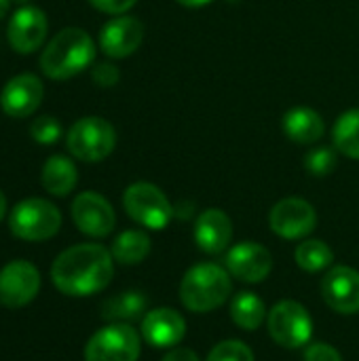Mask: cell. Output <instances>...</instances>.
<instances>
[{
  "instance_id": "6",
  "label": "cell",
  "mask_w": 359,
  "mask_h": 361,
  "mask_svg": "<svg viewBox=\"0 0 359 361\" xmlns=\"http://www.w3.org/2000/svg\"><path fill=\"white\" fill-rule=\"evenodd\" d=\"M68 150L85 163H97L112 154L116 146L114 127L102 116H85L68 131Z\"/></svg>"
},
{
  "instance_id": "1",
  "label": "cell",
  "mask_w": 359,
  "mask_h": 361,
  "mask_svg": "<svg viewBox=\"0 0 359 361\" xmlns=\"http://www.w3.org/2000/svg\"><path fill=\"white\" fill-rule=\"evenodd\" d=\"M114 277V258L99 243H78L61 252L53 267L51 279L55 288L74 298L102 292Z\"/></svg>"
},
{
  "instance_id": "35",
  "label": "cell",
  "mask_w": 359,
  "mask_h": 361,
  "mask_svg": "<svg viewBox=\"0 0 359 361\" xmlns=\"http://www.w3.org/2000/svg\"><path fill=\"white\" fill-rule=\"evenodd\" d=\"M8 4L11 0H0V17H4V13L8 11Z\"/></svg>"
},
{
  "instance_id": "2",
  "label": "cell",
  "mask_w": 359,
  "mask_h": 361,
  "mask_svg": "<svg viewBox=\"0 0 359 361\" xmlns=\"http://www.w3.org/2000/svg\"><path fill=\"white\" fill-rule=\"evenodd\" d=\"M95 57L93 38L80 27H66L51 38L40 55L42 72L53 80H66L91 66Z\"/></svg>"
},
{
  "instance_id": "19",
  "label": "cell",
  "mask_w": 359,
  "mask_h": 361,
  "mask_svg": "<svg viewBox=\"0 0 359 361\" xmlns=\"http://www.w3.org/2000/svg\"><path fill=\"white\" fill-rule=\"evenodd\" d=\"M281 127L288 140L296 144H315L324 137V131H326V125L320 112L307 106H296L288 110L284 114Z\"/></svg>"
},
{
  "instance_id": "29",
  "label": "cell",
  "mask_w": 359,
  "mask_h": 361,
  "mask_svg": "<svg viewBox=\"0 0 359 361\" xmlns=\"http://www.w3.org/2000/svg\"><path fill=\"white\" fill-rule=\"evenodd\" d=\"M305 361H343V355L330 343H311L307 345Z\"/></svg>"
},
{
  "instance_id": "13",
  "label": "cell",
  "mask_w": 359,
  "mask_h": 361,
  "mask_svg": "<svg viewBox=\"0 0 359 361\" xmlns=\"http://www.w3.org/2000/svg\"><path fill=\"white\" fill-rule=\"evenodd\" d=\"M322 296L341 315L359 313V271L345 264L332 267L322 279Z\"/></svg>"
},
{
  "instance_id": "23",
  "label": "cell",
  "mask_w": 359,
  "mask_h": 361,
  "mask_svg": "<svg viewBox=\"0 0 359 361\" xmlns=\"http://www.w3.org/2000/svg\"><path fill=\"white\" fill-rule=\"evenodd\" d=\"M150 247H152L150 237L144 231H125L114 239L110 252L116 262H121L125 267H133L148 258Z\"/></svg>"
},
{
  "instance_id": "16",
  "label": "cell",
  "mask_w": 359,
  "mask_h": 361,
  "mask_svg": "<svg viewBox=\"0 0 359 361\" xmlns=\"http://www.w3.org/2000/svg\"><path fill=\"white\" fill-rule=\"evenodd\" d=\"M144 40V25L131 15L110 19L99 32V47L108 57L123 59L140 49Z\"/></svg>"
},
{
  "instance_id": "30",
  "label": "cell",
  "mask_w": 359,
  "mask_h": 361,
  "mask_svg": "<svg viewBox=\"0 0 359 361\" xmlns=\"http://www.w3.org/2000/svg\"><path fill=\"white\" fill-rule=\"evenodd\" d=\"M91 78L97 87H114L121 78V72L114 63H97L93 70H91Z\"/></svg>"
},
{
  "instance_id": "12",
  "label": "cell",
  "mask_w": 359,
  "mask_h": 361,
  "mask_svg": "<svg viewBox=\"0 0 359 361\" xmlns=\"http://www.w3.org/2000/svg\"><path fill=\"white\" fill-rule=\"evenodd\" d=\"M72 220L78 226V231L89 237H108L116 224V216L110 201L93 190L80 192L74 199Z\"/></svg>"
},
{
  "instance_id": "25",
  "label": "cell",
  "mask_w": 359,
  "mask_h": 361,
  "mask_svg": "<svg viewBox=\"0 0 359 361\" xmlns=\"http://www.w3.org/2000/svg\"><path fill=\"white\" fill-rule=\"evenodd\" d=\"M294 260L296 264L307 271V273H320L324 269H330L334 262V252L330 250L328 243L320 241V239H305L296 252H294Z\"/></svg>"
},
{
  "instance_id": "9",
  "label": "cell",
  "mask_w": 359,
  "mask_h": 361,
  "mask_svg": "<svg viewBox=\"0 0 359 361\" xmlns=\"http://www.w3.org/2000/svg\"><path fill=\"white\" fill-rule=\"evenodd\" d=\"M269 226L281 239H305L317 226V212L309 201L288 197L277 201L269 212Z\"/></svg>"
},
{
  "instance_id": "7",
  "label": "cell",
  "mask_w": 359,
  "mask_h": 361,
  "mask_svg": "<svg viewBox=\"0 0 359 361\" xmlns=\"http://www.w3.org/2000/svg\"><path fill=\"white\" fill-rule=\"evenodd\" d=\"M269 336L284 349H303L311 343L313 319L296 300L277 302L267 315Z\"/></svg>"
},
{
  "instance_id": "27",
  "label": "cell",
  "mask_w": 359,
  "mask_h": 361,
  "mask_svg": "<svg viewBox=\"0 0 359 361\" xmlns=\"http://www.w3.org/2000/svg\"><path fill=\"white\" fill-rule=\"evenodd\" d=\"M336 167V152L334 148L322 146V148H313L311 152H307L305 157V169L317 178H324L328 173H332Z\"/></svg>"
},
{
  "instance_id": "24",
  "label": "cell",
  "mask_w": 359,
  "mask_h": 361,
  "mask_svg": "<svg viewBox=\"0 0 359 361\" xmlns=\"http://www.w3.org/2000/svg\"><path fill=\"white\" fill-rule=\"evenodd\" d=\"M332 140H334V148L341 154L359 161V108L347 110L336 118L332 129Z\"/></svg>"
},
{
  "instance_id": "26",
  "label": "cell",
  "mask_w": 359,
  "mask_h": 361,
  "mask_svg": "<svg viewBox=\"0 0 359 361\" xmlns=\"http://www.w3.org/2000/svg\"><path fill=\"white\" fill-rule=\"evenodd\" d=\"M207 361H256V357L243 341H222L209 351Z\"/></svg>"
},
{
  "instance_id": "4",
  "label": "cell",
  "mask_w": 359,
  "mask_h": 361,
  "mask_svg": "<svg viewBox=\"0 0 359 361\" xmlns=\"http://www.w3.org/2000/svg\"><path fill=\"white\" fill-rule=\"evenodd\" d=\"M123 207L127 216L144 228L163 231L174 216V207L165 192L150 182H133L123 192Z\"/></svg>"
},
{
  "instance_id": "31",
  "label": "cell",
  "mask_w": 359,
  "mask_h": 361,
  "mask_svg": "<svg viewBox=\"0 0 359 361\" xmlns=\"http://www.w3.org/2000/svg\"><path fill=\"white\" fill-rule=\"evenodd\" d=\"M138 0H89L91 6H95L97 11L102 13H108V15H123L127 13Z\"/></svg>"
},
{
  "instance_id": "14",
  "label": "cell",
  "mask_w": 359,
  "mask_h": 361,
  "mask_svg": "<svg viewBox=\"0 0 359 361\" xmlns=\"http://www.w3.org/2000/svg\"><path fill=\"white\" fill-rule=\"evenodd\" d=\"M42 97H44V87L36 74H17L4 85L0 93V106L8 116L25 118L38 110Z\"/></svg>"
},
{
  "instance_id": "28",
  "label": "cell",
  "mask_w": 359,
  "mask_h": 361,
  "mask_svg": "<svg viewBox=\"0 0 359 361\" xmlns=\"http://www.w3.org/2000/svg\"><path fill=\"white\" fill-rule=\"evenodd\" d=\"M30 133H32V137H34L38 144L49 146V144H55V142L61 137V125H59V121H57L55 116L44 114V116H38V118L32 123Z\"/></svg>"
},
{
  "instance_id": "18",
  "label": "cell",
  "mask_w": 359,
  "mask_h": 361,
  "mask_svg": "<svg viewBox=\"0 0 359 361\" xmlns=\"http://www.w3.org/2000/svg\"><path fill=\"white\" fill-rule=\"evenodd\" d=\"M233 241V222L222 209H205L195 222V243L205 254H222Z\"/></svg>"
},
{
  "instance_id": "22",
  "label": "cell",
  "mask_w": 359,
  "mask_h": 361,
  "mask_svg": "<svg viewBox=\"0 0 359 361\" xmlns=\"http://www.w3.org/2000/svg\"><path fill=\"white\" fill-rule=\"evenodd\" d=\"M267 307L262 298L254 292H239L231 302V319L237 328L245 332L258 330L267 322Z\"/></svg>"
},
{
  "instance_id": "34",
  "label": "cell",
  "mask_w": 359,
  "mask_h": 361,
  "mask_svg": "<svg viewBox=\"0 0 359 361\" xmlns=\"http://www.w3.org/2000/svg\"><path fill=\"white\" fill-rule=\"evenodd\" d=\"M6 216V197H4V192L0 190V220Z\"/></svg>"
},
{
  "instance_id": "33",
  "label": "cell",
  "mask_w": 359,
  "mask_h": 361,
  "mask_svg": "<svg viewBox=\"0 0 359 361\" xmlns=\"http://www.w3.org/2000/svg\"><path fill=\"white\" fill-rule=\"evenodd\" d=\"M176 2L182 4V6H188V8H199V6H205V4H209L214 0H176Z\"/></svg>"
},
{
  "instance_id": "15",
  "label": "cell",
  "mask_w": 359,
  "mask_h": 361,
  "mask_svg": "<svg viewBox=\"0 0 359 361\" xmlns=\"http://www.w3.org/2000/svg\"><path fill=\"white\" fill-rule=\"evenodd\" d=\"M186 336L184 317L169 307L152 309L142 319V338L154 349H174Z\"/></svg>"
},
{
  "instance_id": "11",
  "label": "cell",
  "mask_w": 359,
  "mask_h": 361,
  "mask_svg": "<svg viewBox=\"0 0 359 361\" xmlns=\"http://www.w3.org/2000/svg\"><path fill=\"white\" fill-rule=\"evenodd\" d=\"M224 269L243 283H262L273 271L271 252L256 241H241L226 252Z\"/></svg>"
},
{
  "instance_id": "8",
  "label": "cell",
  "mask_w": 359,
  "mask_h": 361,
  "mask_svg": "<svg viewBox=\"0 0 359 361\" xmlns=\"http://www.w3.org/2000/svg\"><path fill=\"white\" fill-rule=\"evenodd\" d=\"M140 351V334L129 324H110L89 338L85 361H138Z\"/></svg>"
},
{
  "instance_id": "3",
  "label": "cell",
  "mask_w": 359,
  "mask_h": 361,
  "mask_svg": "<svg viewBox=\"0 0 359 361\" xmlns=\"http://www.w3.org/2000/svg\"><path fill=\"white\" fill-rule=\"evenodd\" d=\"M233 294V277L214 262L190 267L180 283V300L190 313H209L222 307Z\"/></svg>"
},
{
  "instance_id": "36",
  "label": "cell",
  "mask_w": 359,
  "mask_h": 361,
  "mask_svg": "<svg viewBox=\"0 0 359 361\" xmlns=\"http://www.w3.org/2000/svg\"><path fill=\"white\" fill-rule=\"evenodd\" d=\"M15 2H21L23 4V2H30V0H15Z\"/></svg>"
},
{
  "instance_id": "20",
  "label": "cell",
  "mask_w": 359,
  "mask_h": 361,
  "mask_svg": "<svg viewBox=\"0 0 359 361\" xmlns=\"http://www.w3.org/2000/svg\"><path fill=\"white\" fill-rule=\"evenodd\" d=\"M40 180H42L44 190L51 192L53 197H66L74 190L78 182V171H76V165L68 157L55 154L44 163Z\"/></svg>"
},
{
  "instance_id": "5",
  "label": "cell",
  "mask_w": 359,
  "mask_h": 361,
  "mask_svg": "<svg viewBox=\"0 0 359 361\" xmlns=\"http://www.w3.org/2000/svg\"><path fill=\"white\" fill-rule=\"evenodd\" d=\"M61 226L59 209L44 199L19 201L8 218V228L23 241H47L57 235Z\"/></svg>"
},
{
  "instance_id": "21",
  "label": "cell",
  "mask_w": 359,
  "mask_h": 361,
  "mask_svg": "<svg viewBox=\"0 0 359 361\" xmlns=\"http://www.w3.org/2000/svg\"><path fill=\"white\" fill-rule=\"evenodd\" d=\"M148 309V300L142 292H123L102 305V319L110 324H127L140 319Z\"/></svg>"
},
{
  "instance_id": "17",
  "label": "cell",
  "mask_w": 359,
  "mask_h": 361,
  "mask_svg": "<svg viewBox=\"0 0 359 361\" xmlns=\"http://www.w3.org/2000/svg\"><path fill=\"white\" fill-rule=\"evenodd\" d=\"M47 30H49L47 15L40 8L25 4L17 8L8 21V42L17 53L25 55V53L40 49V44L44 42Z\"/></svg>"
},
{
  "instance_id": "32",
  "label": "cell",
  "mask_w": 359,
  "mask_h": 361,
  "mask_svg": "<svg viewBox=\"0 0 359 361\" xmlns=\"http://www.w3.org/2000/svg\"><path fill=\"white\" fill-rule=\"evenodd\" d=\"M163 361H201L199 355L193 351V349H186V347H174L165 353Z\"/></svg>"
},
{
  "instance_id": "10",
  "label": "cell",
  "mask_w": 359,
  "mask_h": 361,
  "mask_svg": "<svg viewBox=\"0 0 359 361\" xmlns=\"http://www.w3.org/2000/svg\"><path fill=\"white\" fill-rule=\"evenodd\" d=\"M40 290V273L28 260H13L0 271V305L21 309L30 305Z\"/></svg>"
}]
</instances>
